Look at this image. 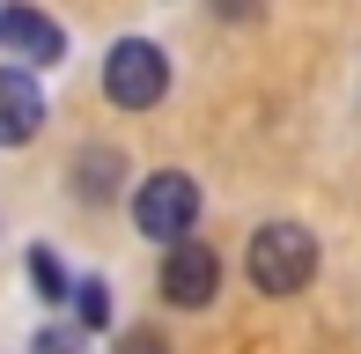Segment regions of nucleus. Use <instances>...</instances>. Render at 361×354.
<instances>
[{
	"label": "nucleus",
	"instance_id": "f257e3e1",
	"mask_svg": "<svg viewBox=\"0 0 361 354\" xmlns=\"http://www.w3.org/2000/svg\"><path fill=\"white\" fill-rule=\"evenodd\" d=\"M243 273H251L258 295H302L317 281V236L302 221H266L243 251Z\"/></svg>",
	"mask_w": 361,
	"mask_h": 354
},
{
	"label": "nucleus",
	"instance_id": "f03ea898",
	"mask_svg": "<svg viewBox=\"0 0 361 354\" xmlns=\"http://www.w3.org/2000/svg\"><path fill=\"white\" fill-rule=\"evenodd\" d=\"M104 96L118 111H155L162 96H170V59H162V44L147 37H118L104 52Z\"/></svg>",
	"mask_w": 361,
	"mask_h": 354
},
{
	"label": "nucleus",
	"instance_id": "7ed1b4c3",
	"mask_svg": "<svg viewBox=\"0 0 361 354\" xmlns=\"http://www.w3.org/2000/svg\"><path fill=\"white\" fill-rule=\"evenodd\" d=\"M192 221H200V177L147 170L140 192H133V229L155 236V244H177V236H192Z\"/></svg>",
	"mask_w": 361,
	"mask_h": 354
},
{
	"label": "nucleus",
	"instance_id": "20e7f679",
	"mask_svg": "<svg viewBox=\"0 0 361 354\" xmlns=\"http://www.w3.org/2000/svg\"><path fill=\"white\" fill-rule=\"evenodd\" d=\"M214 295H221V259L200 244V236L162 244V303H177V310H207Z\"/></svg>",
	"mask_w": 361,
	"mask_h": 354
},
{
	"label": "nucleus",
	"instance_id": "39448f33",
	"mask_svg": "<svg viewBox=\"0 0 361 354\" xmlns=\"http://www.w3.org/2000/svg\"><path fill=\"white\" fill-rule=\"evenodd\" d=\"M0 52L23 59L30 74H37V67H59V59H67V30H59L52 15H37V8L15 0V8H0Z\"/></svg>",
	"mask_w": 361,
	"mask_h": 354
},
{
	"label": "nucleus",
	"instance_id": "423d86ee",
	"mask_svg": "<svg viewBox=\"0 0 361 354\" xmlns=\"http://www.w3.org/2000/svg\"><path fill=\"white\" fill-rule=\"evenodd\" d=\"M44 133V89L30 67H0V148H30Z\"/></svg>",
	"mask_w": 361,
	"mask_h": 354
},
{
	"label": "nucleus",
	"instance_id": "0eeeda50",
	"mask_svg": "<svg viewBox=\"0 0 361 354\" xmlns=\"http://www.w3.org/2000/svg\"><path fill=\"white\" fill-rule=\"evenodd\" d=\"M67 185H74L89 207H111V200L126 192V155H118V148H81L74 170H67Z\"/></svg>",
	"mask_w": 361,
	"mask_h": 354
},
{
	"label": "nucleus",
	"instance_id": "6e6552de",
	"mask_svg": "<svg viewBox=\"0 0 361 354\" xmlns=\"http://www.w3.org/2000/svg\"><path fill=\"white\" fill-rule=\"evenodd\" d=\"M30 288H37V303H67V273H59V259L52 251H30Z\"/></svg>",
	"mask_w": 361,
	"mask_h": 354
},
{
	"label": "nucleus",
	"instance_id": "1a4fd4ad",
	"mask_svg": "<svg viewBox=\"0 0 361 354\" xmlns=\"http://www.w3.org/2000/svg\"><path fill=\"white\" fill-rule=\"evenodd\" d=\"M74 310H81V325H111V288L104 281H81L74 288Z\"/></svg>",
	"mask_w": 361,
	"mask_h": 354
},
{
	"label": "nucleus",
	"instance_id": "9d476101",
	"mask_svg": "<svg viewBox=\"0 0 361 354\" xmlns=\"http://www.w3.org/2000/svg\"><path fill=\"white\" fill-rule=\"evenodd\" d=\"M30 354H81V332H67V325H44L37 340H30Z\"/></svg>",
	"mask_w": 361,
	"mask_h": 354
},
{
	"label": "nucleus",
	"instance_id": "9b49d317",
	"mask_svg": "<svg viewBox=\"0 0 361 354\" xmlns=\"http://www.w3.org/2000/svg\"><path fill=\"white\" fill-rule=\"evenodd\" d=\"M118 354H170V340H162L155 325H133V332L118 340Z\"/></svg>",
	"mask_w": 361,
	"mask_h": 354
},
{
	"label": "nucleus",
	"instance_id": "f8f14e48",
	"mask_svg": "<svg viewBox=\"0 0 361 354\" xmlns=\"http://www.w3.org/2000/svg\"><path fill=\"white\" fill-rule=\"evenodd\" d=\"M207 8H214L221 23H258V15H266V0H207Z\"/></svg>",
	"mask_w": 361,
	"mask_h": 354
}]
</instances>
